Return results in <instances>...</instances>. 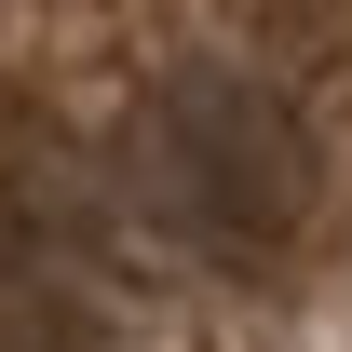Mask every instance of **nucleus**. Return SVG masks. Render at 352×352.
Here are the masks:
<instances>
[{
  "instance_id": "1",
  "label": "nucleus",
  "mask_w": 352,
  "mask_h": 352,
  "mask_svg": "<svg viewBox=\"0 0 352 352\" xmlns=\"http://www.w3.org/2000/svg\"><path fill=\"white\" fill-rule=\"evenodd\" d=\"M339 176L258 28H0V352H271Z\"/></svg>"
}]
</instances>
